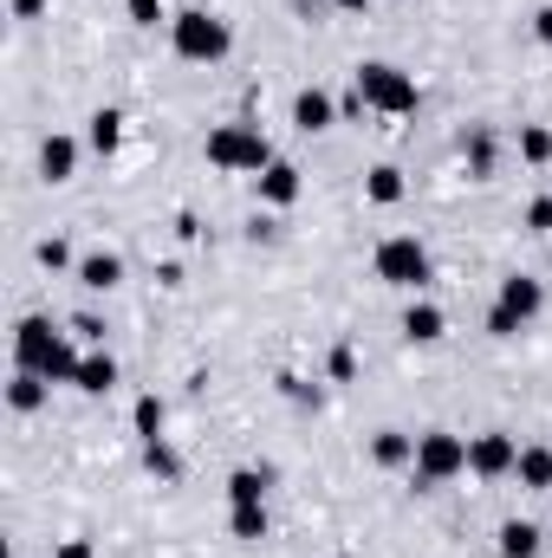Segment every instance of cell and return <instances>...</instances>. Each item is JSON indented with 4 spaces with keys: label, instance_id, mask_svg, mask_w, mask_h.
<instances>
[{
    "label": "cell",
    "instance_id": "cell-25",
    "mask_svg": "<svg viewBox=\"0 0 552 558\" xmlns=\"http://www.w3.org/2000/svg\"><path fill=\"white\" fill-rule=\"evenodd\" d=\"M228 526H235V539H267V507H235Z\"/></svg>",
    "mask_w": 552,
    "mask_h": 558
},
{
    "label": "cell",
    "instance_id": "cell-12",
    "mask_svg": "<svg viewBox=\"0 0 552 558\" xmlns=\"http://www.w3.org/2000/svg\"><path fill=\"white\" fill-rule=\"evenodd\" d=\"M442 331H448L442 305H429V299H422V305H410V312H404V338H410V344H435Z\"/></svg>",
    "mask_w": 552,
    "mask_h": 558
},
{
    "label": "cell",
    "instance_id": "cell-3",
    "mask_svg": "<svg viewBox=\"0 0 552 558\" xmlns=\"http://www.w3.org/2000/svg\"><path fill=\"white\" fill-rule=\"evenodd\" d=\"M540 312H547V286L533 274H514V279H501V299H494V312H488V331H494V338H520Z\"/></svg>",
    "mask_w": 552,
    "mask_h": 558
},
{
    "label": "cell",
    "instance_id": "cell-16",
    "mask_svg": "<svg viewBox=\"0 0 552 558\" xmlns=\"http://www.w3.org/2000/svg\"><path fill=\"white\" fill-rule=\"evenodd\" d=\"M111 384H118V364H111V351H92V357L79 364V390H85V397H105Z\"/></svg>",
    "mask_w": 552,
    "mask_h": 558
},
{
    "label": "cell",
    "instance_id": "cell-26",
    "mask_svg": "<svg viewBox=\"0 0 552 558\" xmlns=\"http://www.w3.org/2000/svg\"><path fill=\"white\" fill-rule=\"evenodd\" d=\"M520 156H527V162H552V131L547 124H527V131H520Z\"/></svg>",
    "mask_w": 552,
    "mask_h": 558
},
{
    "label": "cell",
    "instance_id": "cell-7",
    "mask_svg": "<svg viewBox=\"0 0 552 558\" xmlns=\"http://www.w3.org/2000/svg\"><path fill=\"white\" fill-rule=\"evenodd\" d=\"M514 468H520V441H514L507 428H488V435L468 441V474L501 481V474H514Z\"/></svg>",
    "mask_w": 552,
    "mask_h": 558
},
{
    "label": "cell",
    "instance_id": "cell-5",
    "mask_svg": "<svg viewBox=\"0 0 552 558\" xmlns=\"http://www.w3.org/2000/svg\"><path fill=\"white\" fill-rule=\"evenodd\" d=\"M416 481L422 487H442V481H455V474H468V441L461 435H448V428H429V435H416Z\"/></svg>",
    "mask_w": 552,
    "mask_h": 558
},
{
    "label": "cell",
    "instance_id": "cell-34",
    "mask_svg": "<svg viewBox=\"0 0 552 558\" xmlns=\"http://www.w3.org/2000/svg\"><path fill=\"white\" fill-rule=\"evenodd\" d=\"M39 7H46V0H13V13H20V20H33Z\"/></svg>",
    "mask_w": 552,
    "mask_h": 558
},
{
    "label": "cell",
    "instance_id": "cell-10",
    "mask_svg": "<svg viewBox=\"0 0 552 558\" xmlns=\"http://www.w3.org/2000/svg\"><path fill=\"white\" fill-rule=\"evenodd\" d=\"M292 124H299L305 137H312V131H325V124H332V98H325L319 85H305V92L292 98Z\"/></svg>",
    "mask_w": 552,
    "mask_h": 558
},
{
    "label": "cell",
    "instance_id": "cell-18",
    "mask_svg": "<svg viewBox=\"0 0 552 558\" xmlns=\"http://www.w3.org/2000/svg\"><path fill=\"white\" fill-rule=\"evenodd\" d=\"M540 553V526L533 520H507L501 526V558H533Z\"/></svg>",
    "mask_w": 552,
    "mask_h": 558
},
{
    "label": "cell",
    "instance_id": "cell-13",
    "mask_svg": "<svg viewBox=\"0 0 552 558\" xmlns=\"http://www.w3.org/2000/svg\"><path fill=\"white\" fill-rule=\"evenodd\" d=\"M261 202H267V208H292V202H299V169H292V162H274V169L261 175Z\"/></svg>",
    "mask_w": 552,
    "mask_h": 558
},
{
    "label": "cell",
    "instance_id": "cell-24",
    "mask_svg": "<svg viewBox=\"0 0 552 558\" xmlns=\"http://www.w3.org/2000/svg\"><path fill=\"white\" fill-rule=\"evenodd\" d=\"M364 189H371V202H377V208H397V202H404V175H397V169H371V182H364Z\"/></svg>",
    "mask_w": 552,
    "mask_h": 558
},
{
    "label": "cell",
    "instance_id": "cell-11",
    "mask_svg": "<svg viewBox=\"0 0 552 558\" xmlns=\"http://www.w3.org/2000/svg\"><path fill=\"white\" fill-rule=\"evenodd\" d=\"M267 487H274V468H241V474H228V500H235V507H261Z\"/></svg>",
    "mask_w": 552,
    "mask_h": 558
},
{
    "label": "cell",
    "instance_id": "cell-27",
    "mask_svg": "<svg viewBox=\"0 0 552 558\" xmlns=\"http://www.w3.org/2000/svg\"><path fill=\"white\" fill-rule=\"evenodd\" d=\"M137 435H143V441H156V435H163V403H156V397H137Z\"/></svg>",
    "mask_w": 552,
    "mask_h": 558
},
{
    "label": "cell",
    "instance_id": "cell-2",
    "mask_svg": "<svg viewBox=\"0 0 552 558\" xmlns=\"http://www.w3.org/2000/svg\"><path fill=\"white\" fill-rule=\"evenodd\" d=\"M169 46H176V59H189V65H215V59H228L235 33H228V20H215V13H202V7H189V13H176V20H169Z\"/></svg>",
    "mask_w": 552,
    "mask_h": 558
},
{
    "label": "cell",
    "instance_id": "cell-19",
    "mask_svg": "<svg viewBox=\"0 0 552 558\" xmlns=\"http://www.w3.org/2000/svg\"><path fill=\"white\" fill-rule=\"evenodd\" d=\"M520 487H540V494H552V448H520Z\"/></svg>",
    "mask_w": 552,
    "mask_h": 558
},
{
    "label": "cell",
    "instance_id": "cell-15",
    "mask_svg": "<svg viewBox=\"0 0 552 558\" xmlns=\"http://www.w3.org/2000/svg\"><path fill=\"white\" fill-rule=\"evenodd\" d=\"M371 454H377V468H410V461H416V441L404 435V428H377Z\"/></svg>",
    "mask_w": 552,
    "mask_h": 558
},
{
    "label": "cell",
    "instance_id": "cell-22",
    "mask_svg": "<svg viewBox=\"0 0 552 558\" xmlns=\"http://www.w3.org/2000/svg\"><path fill=\"white\" fill-rule=\"evenodd\" d=\"M79 364H85V357H79V351H72V344H65V338H59V344H52V357H46V371H39V377H46V384H79Z\"/></svg>",
    "mask_w": 552,
    "mask_h": 558
},
{
    "label": "cell",
    "instance_id": "cell-21",
    "mask_svg": "<svg viewBox=\"0 0 552 558\" xmlns=\"http://www.w3.org/2000/svg\"><path fill=\"white\" fill-rule=\"evenodd\" d=\"M118 137H124V111H111V105H105V111H92V149H98V156H111Z\"/></svg>",
    "mask_w": 552,
    "mask_h": 558
},
{
    "label": "cell",
    "instance_id": "cell-14",
    "mask_svg": "<svg viewBox=\"0 0 552 558\" xmlns=\"http://www.w3.org/2000/svg\"><path fill=\"white\" fill-rule=\"evenodd\" d=\"M118 279H124V260L118 254H85L79 260V286H92V292H111Z\"/></svg>",
    "mask_w": 552,
    "mask_h": 558
},
{
    "label": "cell",
    "instance_id": "cell-23",
    "mask_svg": "<svg viewBox=\"0 0 552 558\" xmlns=\"http://www.w3.org/2000/svg\"><path fill=\"white\" fill-rule=\"evenodd\" d=\"M7 403H13L20 416H26V410H39V403H46V377H39V371H20V377H13V390H7Z\"/></svg>",
    "mask_w": 552,
    "mask_h": 558
},
{
    "label": "cell",
    "instance_id": "cell-4",
    "mask_svg": "<svg viewBox=\"0 0 552 558\" xmlns=\"http://www.w3.org/2000/svg\"><path fill=\"white\" fill-rule=\"evenodd\" d=\"M358 98H364V111H384V118H410L422 92H416L410 72H397V65L371 59V65H358Z\"/></svg>",
    "mask_w": 552,
    "mask_h": 558
},
{
    "label": "cell",
    "instance_id": "cell-30",
    "mask_svg": "<svg viewBox=\"0 0 552 558\" xmlns=\"http://www.w3.org/2000/svg\"><path fill=\"white\" fill-rule=\"evenodd\" d=\"M65 260H72V254H65V241H39V267H52V274H59Z\"/></svg>",
    "mask_w": 552,
    "mask_h": 558
},
{
    "label": "cell",
    "instance_id": "cell-31",
    "mask_svg": "<svg viewBox=\"0 0 552 558\" xmlns=\"http://www.w3.org/2000/svg\"><path fill=\"white\" fill-rule=\"evenodd\" d=\"M351 371H358V357H351V344H338V351H332V377H338V384H345V377H351Z\"/></svg>",
    "mask_w": 552,
    "mask_h": 558
},
{
    "label": "cell",
    "instance_id": "cell-32",
    "mask_svg": "<svg viewBox=\"0 0 552 558\" xmlns=\"http://www.w3.org/2000/svg\"><path fill=\"white\" fill-rule=\"evenodd\" d=\"M533 39H540V46H552V7H540V13H533Z\"/></svg>",
    "mask_w": 552,
    "mask_h": 558
},
{
    "label": "cell",
    "instance_id": "cell-9",
    "mask_svg": "<svg viewBox=\"0 0 552 558\" xmlns=\"http://www.w3.org/2000/svg\"><path fill=\"white\" fill-rule=\"evenodd\" d=\"M72 169H79V143L72 137L39 143V175H46V182H72Z\"/></svg>",
    "mask_w": 552,
    "mask_h": 558
},
{
    "label": "cell",
    "instance_id": "cell-6",
    "mask_svg": "<svg viewBox=\"0 0 552 558\" xmlns=\"http://www.w3.org/2000/svg\"><path fill=\"white\" fill-rule=\"evenodd\" d=\"M377 279H384V286H404V292L429 286V247H422L416 234H391V241L377 247Z\"/></svg>",
    "mask_w": 552,
    "mask_h": 558
},
{
    "label": "cell",
    "instance_id": "cell-28",
    "mask_svg": "<svg viewBox=\"0 0 552 558\" xmlns=\"http://www.w3.org/2000/svg\"><path fill=\"white\" fill-rule=\"evenodd\" d=\"M527 228H533V234H552V195L527 202Z\"/></svg>",
    "mask_w": 552,
    "mask_h": 558
},
{
    "label": "cell",
    "instance_id": "cell-35",
    "mask_svg": "<svg viewBox=\"0 0 552 558\" xmlns=\"http://www.w3.org/2000/svg\"><path fill=\"white\" fill-rule=\"evenodd\" d=\"M332 7H345V13H364V7H371V0H332Z\"/></svg>",
    "mask_w": 552,
    "mask_h": 558
},
{
    "label": "cell",
    "instance_id": "cell-1",
    "mask_svg": "<svg viewBox=\"0 0 552 558\" xmlns=\"http://www.w3.org/2000/svg\"><path fill=\"white\" fill-rule=\"evenodd\" d=\"M208 162L228 169V175H267L279 156L274 143L261 137V124H221V131H208Z\"/></svg>",
    "mask_w": 552,
    "mask_h": 558
},
{
    "label": "cell",
    "instance_id": "cell-33",
    "mask_svg": "<svg viewBox=\"0 0 552 558\" xmlns=\"http://www.w3.org/2000/svg\"><path fill=\"white\" fill-rule=\"evenodd\" d=\"M59 558H92V546H85V539H72V546H59Z\"/></svg>",
    "mask_w": 552,
    "mask_h": 558
},
{
    "label": "cell",
    "instance_id": "cell-29",
    "mask_svg": "<svg viewBox=\"0 0 552 558\" xmlns=\"http://www.w3.org/2000/svg\"><path fill=\"white\" fill-rule=\"evenodd\" d=\"M124 13H131L137 26H156V20H163V0H124Z\"/></svg>",
    "mask_w": 552,
    "mask_h": 558
},
{
    "label": "cell",
    "instance_id": "cell-8",
    "mask_svg": "<svg viewBox=\"0 0 552 558\" xmlns=\"http://www.w3.org/2000/svg\"><path fill=\"white\" fill-rule=\"evenodd\" d=\"M52 344H59L52 318H20V331H13V357H20V371H46Z\"/></svg>",
    "mask_w": 552,
    "mask_h": 558
},
{
    "label": "cell",
    "instance_id": "cell-20",
    "mask_svg": "<svg viewBox=\"0 0 552 558\" xmlns=\"http://www.w3.org/2000/svg\"><path fill=\"white\" fill-rule=\"evenodd\" d=\"M143 468H149L156 481H182V454H176L163 435H156V441H143Z\"/></svg>",
    "mask_w": 552,
    "mask_h": 558
},
{
    "label": "cell",
    "instance_id": "cell-17",
    "mask_svg": "<svg viewBox=\"0 0 552 558\" xmlns=\"http://www.w3.org/2000/svg\"><path fill=\"white\" fill-rule=\"evenodd\" d=\"M461 156H468V175L488 182V175H494V131H468V137H461Z\"/></svg>",
    "mask_w": 552,
    "mask_h": 558
}]
</instances>
